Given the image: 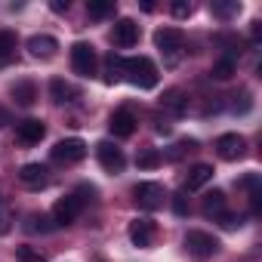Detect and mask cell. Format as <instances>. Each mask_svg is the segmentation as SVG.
<instances>
[{
    "instance_id": "13",
    "label": "cell",
    "mask_w": 262,
    "mask_h": 262,
    "mask_svg": "<svg viewBox=\"0 0 262 262\" xmlns=\"http://www.w3.org/2000/svg\"><path fill=\"white\" fill-rule=\"evenodd\" d=\"M111 133L117 136V139H126V136H133L136 133V114L133 111H126V108H120V111H114L111 114Z\"/></svg>"
},
{
    "instance_id": "34",
    "label": "cell",
    "mask_w": 262,
    "mask_h": 262,
    "mask_svg": "<svg viewBox=\"0 0 262 262\" xmlns=\"http://www.w3.org/2000/svg\"><path fill=\"white\" fill-rule=\"evenodd\" d=\"M7 123H10V114H7L4 108H0V126H7Z\"/></svg>"
},
{
    "instance_id": "18",
    "label": "cell",
    "mask_w": 262,
    "mask_h": 262,
    "mask_svg": "<svg viewBox=\"0 0 262 262\" xmlns=\"http://www.w3.org/2000/svg\"><path fill=\"white\" fill-rule=\"evenodd\" d=\"M161 105H164V108H170L173 114H185L188 99H185V93H182V90H167V93H164V99H161Z\"/></svg>"
},
{
    "instance_id": "17",
    "label": "cell",
    "mask_w": 262,
    "mask_h": 262,
    "mask_svg": "<svg viewBox=\"0 0 262 262\" xmlns=\"http://www.w3.org/2000/svg\"><path fill=\"white\" fill-rule=\"evenodd\" d=\"M210 179H213V167H210V164H194V167L188 170V176H185V188H188V191H198V188H204Z\"/></svg>"
},
{
    "instance_id": "15",
    "label": "cell",
    "mask_w": 262,
    "mask_h": 262,
    "mask_svg": "<svg viewBox=\"0 0 262 262\" xmlns=\"http://www.w3.org/2000/svg\"><path fill=\"white\" fill-rule=\"evenodd\" d=\"M56 50H59V40L50 37V34H34V37H28V53H31L34 59H53Z\"/></svg>"
},
{
    "instance_id": "9",
    "label": "cell",
    "mask_w": 262,
    "mask_h": 262,
    "mask_svg": "<svg viewBox=\"0 0 262 262\" xmlns=\"http://www.w3.org/2000/svg\"><path fill=\"white\" fill-rule=\"evenodd\" d=\"M80 201H77V194H68V198H59L56 201V207H53V222H56V228H62V225H71L77 216H80Z\"/></svg>"
},
{
    "instance_id": "21",
    "label": "cell",
    "mask_w": 262,
    "mask_h": 262,
    "mask_svg": "<svg viewBox=\"0 0 262 262\" xmlns=\"http://www.w3.org/2000/svg\"><path fill=\"white\" fill-rule=\"evenodd\" d=\"M86 13H90V19H108L114 13V0H90Z\"/></svg>"
},
{
    "instance_id": "8",
    "label": "cell",
    "mask_w": 262,
    "mask_h": 262,
    "mask_svg": "<svg viewBox=\"0 0 262 262\" xmlns=\"http://www.w3.org/2000/svg\"><path fill=\"white\" fill-rule=\"evenodd\" d=\"M216 155H219L222 161H241V158L247 155V142H244V136H237V133H225V136H219V139H216Z\"/></svg>"
},
{
    "instance_id": "25",
    "label": "cell",
    "mask_w": 262,
    "mask_h": 262,
    "mask_svg": "<svg viewBox=\"0 0 262 262\" xmlns=\"http://www.w3.org/2000/svg\"><path fill=\"white\" fill-rule=\"evenodd\" d=\"M210 10H213V16H219V19H231V16H237L241 13V4L237 0H231V4H210Z\"/></svg>"
},
{
    "instance_id": "12",
    "label": "cell",
    "mask_w": 262,
    "mask_h": 262,
    "mask_svg": "<svg viewBox=\"0 0 262 262\" xmlns=\"http://www.w3.org/2000/svg\"><path fill=\"white\" fill-rule=\"evenodd\" d=\"M111 40H114V47H120V50L136 47V40H139V25H136L133 19H117V25H114V31H111Z\"/></svg>"
},
{
    "instance_id": "2",
    "label": "cell",
    "mask_w": 262,
    "mask_h": 262,
    "mask_svg": "<svg viewBox=\"0 0 262 262\" xmlns=\"http://www.w3.org/2000/svg\"><path fill=\"white\" fill-rule=\"evenodd\" d=\"M155 47L164 53V62L167 68H173L182 56V47H185V34L179 28H158L155 31Z\"/></svg>"
},
{
    "instance_id": "33",
    "label": "cell",
    "mask_w": 262,
    "mask_h": 262,
    "mask_svg": "<svg viewBox=\"0 0 262 262\" xmlns=\"http://www.w3.org/2000/svg\"><path fill=\"white\" fill-rule=\"evenodd\" d=\"M10 231V222H7V213L0 210V234H7Z\"/></svg>"
},
{
    "instance_id": "1",
    "label": "cell",
    "mask_w": 262,
    "mask_h": 262,
    "mask_svg": "<svg viewBox=\"0 0 262 262\" xmlns=\"http://www.w3.org/2000/svg\"><path fill=\"white\" fill-rule=\"evenodd\" d=\"M123 74L129 77V83H136L139 90H155L158 86V65L145 56L139 59H123Z\"/></svg>"
},
{
    "instance_id": "31",
    "label": "cell",
    "mask_w": 262,
    "mask_h": 262,
    "mask_svg": "<svg viewBox=\"0 0 262 262\" xmlns=\"http://www.w3.org/2000/svg\"><path fill=\"white\" fill-rule=\"evenodd\" d=\"M216 219H219V225H222V228H234V225H241V222H237V216H231V213H219Z\"/></svg>"
},
{
    "instance_id": "32",
    "label": "cell",
    "mask_w": 262,
    "mask_h": 262,
    "mask_svg": "<svg viewBox=\"0 0 262 262\" xmlns=\"http://www.w3.org/2000/svg\"><path fill=\"white\" fill-rule=\"evenodd\" d=\"M50 10H53V13H68V0H53Z\"/></svg>"
},
{
    "instance_id": "24",
    "label": "cell",
    "mask_w": 262,
    "mask_h": 262,
    "mask_svg": "<svg viewBox=\"0 0 262 262\" xmlns=\"http://www.w3.org/2000/svg\"><path fill=\"white\" fill-rule=\"evenodd\" d=\"M50 96H53V102H56V105H65V102H68V96H71V86H68L62 77H53V80H50Z\"/></svg>"
},
{
    "instance_id": "28",
    "label": "cell",
    "mask_w": 262,
    "mask_h": 262,
    "mask_svg": "<svg viewBox=\"0 0 262 262\" xmlns=\"http://www.w3.org/2000/svg\"><path fill=\"white\" fill-rule=\"evenodd\" d=\"M170 13H173L176 19H188V16H191V4H188V0H173V4H170Z\"/></svg>"
},
{
    "instance_id": "5",
    "label": "cell",
    "mask_w": 262,
    "mask_h": 262,
    "mask_svg": "<svg viewBox=\"0 0 262 262\" xmlns=\"http://www.w3.org/2000/svg\"><path fill=\"white\" fill-rule=\"evenodd\" d=\"M96 158H99V164H102V170L105 173H123V167H126V158H123V151L114 145V142H99L96 145Z\"/></svg>"
},
{
    "instance_id": "26",
    "label": "cell",
    "mask_w": 262,
    "mask_h": 262,
    "mask_svg": "<svg viewBox=\"0 0 262 262\" xmlns=\"http://www.w3.org/2000/svg\"><path fill=\"white\" fill-rule=\"evenodd\" d=\"M25 228H28V231H40V234H47V231L56 228V222L47 219V216H37V213H34V216H28V225H25Z\"/></svg>"
},
{
    "instance_id": "19",
    "label": "cell",
    "mask_w": 262,
    "mask_h": 262,
    "mask_svg": "<svg viewBox=\"0 0 262 262\" xmlns=\"http://www.w3.org/2000/svg\"><path fill=\"white\" fill-rule=\"evenodd\" d=\"M216 80H228V77H234L237 74V62L231 59V56H225V59H219V62H213V71H210Z\"/></svg>"
},
{
    "instance_id": "10",
    "label": "cell",
    "mask_w": 262,
    "mask_h": 262,
    "mask_svg": "<svg viewBox=\"0 0 262 262\" xmlns=\"http://www.w3.org/2000/svg\"><path fill=\"white\" fill-rule=\"evenodd\" d=\"M19 182H22L25 188H31V191H40V188L50 185V170H47L43 164H25V167L19 170Z\"/></svg>"
},
{
    "instance_id": "16",
    "label": "cell",
    "mask_w": 262,
    "mask_h": 262,
    "mask_svg": "<svg viewBox=\"0 0 262 262\" xmlns=\"http://www.w3.org/2000/svg\"><path fill=\"white\" fill-rule=\"evenodd\" d=\"M10 93H13V99H16L22 108H31V105L37 102V86H34V80H16V83L10 86Z\"/></svg>"
},
{
    "instance_id": "30",
    "label": "cell",
    "mask_w": 262,
    "mask_h": 262,
    "mask_svg": "<svg viewBox=\"0 0 262 262\" xmlns=\"http://www.w3.org/2000/svg\"><path fill=\"white\" fill-rule=\"evenodd\" d=\"M173 210H176L179 216H188V204H185L182 194H173Z\"/></svg>"
},
{
    "instance_id": "7",
    "label": "cell",
    "mask_w": 262,
    "mask_h": 262,
    "mask_svg": "<svg viewBox=\"0 0 262 262\" xmlns=\"http://www.w3.org/2000/svg\"><path fill=\"white\" fill-rule=\"evenodd\" d=\"M185 247H188L191 256L204 259V256H213V253L219 250V241H216L210 231H188V234H185Z\"/></svg>"
},
{
    "instance_id": "14",
    "label": "cell",
    "mask_w": 262,
    "mask_h": 262,
    "mask_svg": "<svg viewBox=\"0 0 262 262\" xmlns=\"http://www.w3.org/2000/svg\"><path fill=\"white\" fill-rule=\"evenodd\" d=\"M129 241H133L136 247H151V241H155V222L145 219V216L133 219V222H129Z\"/></svg>"
},
{
    "instance_id": "3",
    "label": "cell",
    "mask_w": 262,
    "mask_h": 262,
    "mask_svg": "<svg viewBox=\"0 0 262 262\" xmlns=\"http://www.w3.org/2000/svg\"><path fill=\"white\" fill-rule=\"evenodd\" d=\"M71 68H74V74H77V77H93V74H96V68H99V59H96V50H93V43H86V40H77V43L71 47Z\"/></svg>"
},
{
    "instance_id": "11",
    "label": "cell",
    "mask_w": 262,
    "mask_h": 262,
    "mask_svg": "<svg viewBox=\"0 0 262 262\" xmlns=\"http://www.w3.org/2000/svg\"><path fill=\"white\" fill-rule=\"evenodd\" d=\"M43 136H47V126H43V120H37V117H28V120H19V123H16V139H19L22 145H37Z\"/></svg>"
},
{
    "instance_id": "22",
    "label": "cell",
    "mask_w": 262,
    "mask_h": 262,
    "mask_svg": "<svg viewBox=\"0 0 262 262\" xmlns=\"http://www.w3.org/2000/svg\"><path fill=\"white\" fill-rule=\"evenodd\" d=\"M161 164H164V158H161L155 148H145V151L136 155V167H139V170H158Z\"/></svg>"
},
{
    "instance_id": "23",
    "label": "cell",
    "mask_w": 262,
    "mask_h": 262,
    "mask_svg": "<svg viewBox=\"0 0 262 262\" xmlns=\"http://www.w3.org/2000/svg\"><path fill=\"white\" fill-rule=\"evenodd\" d=\"M16 34L13 31H0V62H10L16 56Z\"/></svg>"
},
{
    "instance_id": "4",
    "label": "cell",
    "mask_w": 262,
    "mask_h": 262,
    "mask_svg": "<svg viewBox=\"0 0 262 262\" xmlns=\"http://www.w3.org/2000/svg\"><path fill=\"white\" fill-rule=\"evenodd\" d=\"M83 158H86V142L83 139H62V142L53 145V161L56 164L71 167V164H80Z\"/></svg>"
},
{
    "instance_id": "6",
    "label": "cell",
    "mask_w": 262,
    "mask_h": 262,
    "mask_svg": "<svg viewBox=\"0 0 262 262\" xmlns=\"http://www.w3.org/2000/svg\"><path fill=\"white\" fill-rule=\"evenodd\" d=\"M133 198H136V204H139L142 210H161L164 201H167V191H164L158 182H139V185L133 188Z\"/></svg>"
},
{
    "instance_id": "29",
    "label": "cell",
    "mask_w": 262,
    "mask_h": 262,
    "mask_svg": "<svg viewBox=\"0 0 262 262\" xmlns=\"http://www.w3.org/2000/svg\"><path fill=\"white\" fill-rule=\"evenodd\" d=\"M194 148H198V142H194V139H182V142L170 151V161H176V158H182L185 151H194Z\"/></svg>"
},
{
    "instance_id": "27",
    "label": "cell",
    "mask_w": 262,
    "mask_h": 262,
    "mask_svg": "<svg viewBox=\"0 0 262 262\" xmlns=\"http://www.w3.org/2000/svg\"><path fill=\"white\" fill-rule=\"evenodd\" d=\"M16 256H19V262H47V256H43L40 250H34V247H28V244H22V247H16Z\"/></svg>"
},
{
    "instance_id": "20",
    "label": "cell",
    "mask_w": 262,
    "mask_h": 262,
    "mask_svg": "<svg viewBox=\"0 0 262 262\" xmlns=\"http://www.w3.org/2000/svg\"><path fill=\"white\" fill-rule=\"evenodd\" d=\"M204 216H219V213H225V194L222 191H210L207 198H204Z\"/></svg>"
}]
</instances>
